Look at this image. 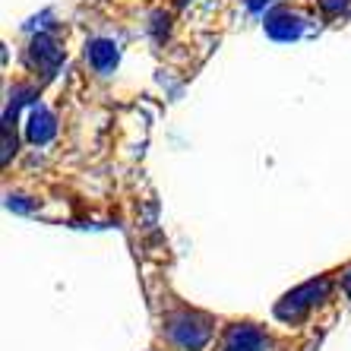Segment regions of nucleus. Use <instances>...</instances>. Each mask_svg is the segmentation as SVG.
<instances>
[{"mask_svg": "<svg viewBox=\"0 0 351 351\" xmlns=\"http://www.w3.org/2000/svg\"><path fill=\"white\" fill-rule=\"evenodd\" d=\"M171 339L180 345V348L187 351H199L206 342H209V335H213V326H209V319L206 317H196V313H180L178 319H171Z\"/></svg>", "mask_w": 351, "mask_h": 351, "instance_id": "nucleus-1", "label": "nucleus"}, {"mask_svg": "<svg viewBox=\"0 0 351 351\" xmlns=\"http://www.w3.org/2000/svg\"><path fill=\"white\" fill-rule=\"evenodd\" d=\"M326 291H329V282H326V278H319V282H307L304 288L285 294V301L276 307V313L282 319H298L304 311H307V307H313L319 298H326Z\"/></svg>", "mask_w": 351, "mask_h": 351, "instance_id": "nucleus-2", "label": "nucleus"}, {"mask_svg": "<svg viewBox=\"0 0 351 351\" xmlns=\"http://www.w3.org/2000/svg\"><path fill=\"white\" fill-rule=\"evenodd\" d=\"M266 32L272 35V38H298L301 35V16L298 13H291V10H276V13H269L266 16Z\"/></svg>", "mask_w": 351, "mask_h": 351, "instance_id": "nucleus-3", "label": "nucleus"}, {"mask_svg": "<svg viewBox=\"0 0 351 351\" xmlns=\"http://www.w3.org/2000/svg\"><path fill=\"white\" fill-rule=\"evenodd\" d=\"M266 348V335L256 326H234L225 339V351H263Z\"/></svg>", "mask_w": 351, "mask_h": 351, "instance_id": "nucleus-4", "label": "nucleus"}, {"mask_svg": "<svg viewBox=\"0 0 351 351\" xmlns=\"http://www.w3.org/2000/svg\"><path fill=\"white\" fill-rule=\"evenodd\" d=\"M86 58H89L92 70H98V73H108V70L117 64V48L111 45V41H92L89 51H86Z\"/></svg>", "mask_w": 351, "mask_h": 351, "instance_id": "nucleus-5", "label": "nucleus"}, {"mask_svg": "<svg viewBox=\"0 0 351 351\" xmlns=\"http://www.w3.org/2000/svg\"><path fill=\"white\" fill-rule=\"evenodd\" d=\"M32 60L38 66H45V70H51V66L60 60V48L48 38V35H38V38H35V45H32Z\"/></svg>", "mask_w": 351, "mask_h": 351, "instance_id": "nucleus-6", "label": "nucleus"}, {"mask_svg": "<svg viewBox=\"0 0 351 351\" xmlns=\"http://www.w3.org/2000/svg\"><path fill=\"white\" fill-rule=\"evenodd\" d=\"M54 136V117L48 111H35L32 121H29V139L32 143H48Z\"/></svg>", "mask_w": 351, "mask_h": 351, "instance_id": "nucleus-7", "label": "nucleus"}, {"mask_svg": "<svg viewBox=\"0 0 351 351\" xmlns=\"http://www.w3.org/2000/svg\"><path fill=\"white\" fill-rule=\"evenodd\" d=\"M247 3H250V10H263L266 3H272V0H247Z\"/></svg>", "mask_w": 351, "mask_h": 351, "instance_id": "nucleus-8", "label": "nucleus"}]
</instances>
